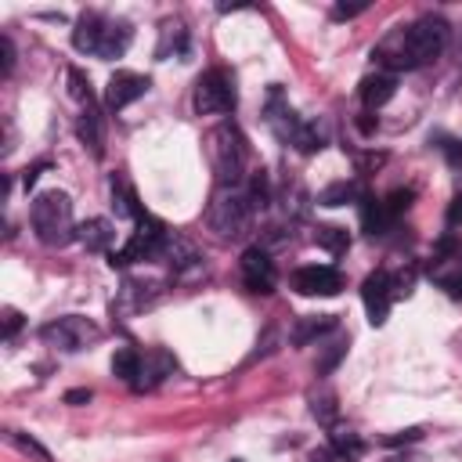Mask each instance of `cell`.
<instances>
[{
    "label": "cell",
    "instance_id": "cell-40",
    "mask_svg": "<svg viewBox=\"0 0 462 462\" xmlns=\"http://www.w3.org/2000/svg\"><path fill=\"white\" fill-rule=\"evenodd\" d=\"M43 170H47V162H36V166H29V170L22 173V184H25V188H32V184H36V177H40Z\"/></svg>",
    "mask_w": 462,
    "mask_h": 462
},
{
    "label": "cell",
    "instance_id": "cell-11",
    "mask_svg": "<svg viewBox=\"0 0 462 462\" xmlns=\"http://www.w3.org/2000/svg\"><path fill=\"white\" fill-rule=\"evenodd\" d=\"M361 303H365L372 325H383V321H386L390 303H393V282H390L386 271H372V274L361 282Z\"/></svg>",
    "mask_w": 462,
    "mask_h": 462
},
{
    "label": "cell",
    "instance_id": "cell-17",
    "mask_svg": "<svg viewBox=\"0 0 462 462\" xmlns=\"http://www.w3.org/2000/svg\"><path fill=\"white\" fill-rule=\"evenodd\" d=\"M397 94V76L393 72H372L361 79V101L365 108H383Z\"/></svg>",
    "mask_w": 462,
    "mask_h": 462
},
{
    "label": "cell",
    "instance_id": "cell-28",
    "mask_svg": "<svg viewBox=\"0 0 462 462\" xmlns=\"http://www.w3.org/2000/svg\"><path fill=\"white\" fill-rule=\"evenodd\" d=\"M292 148H296V152H303V155L321 152V148H325V130H321L318 123H303V126H300V134H296V141H292Z\"/></svg>",
    "mask_w": 462,
    "mask_h": 462
},
{
    "label": "cell",
    "instance_id": "cell-24",
    "mask_svg": "<svg viewBox=\"0 0 462 462\" xmlns=\"http://www.w3.org/2000/svg\"><path fill=\"white\" fill-rule=\"evenodd\" d=\"M354 199H361V188L354 180H336V184L318 191V206H346Z\"/></svg>",
    "mask_w": 462,
    "mask_h": 462
},
{
    "label": "cell",
    "instance_id": "cell-4",
    "mask_svg": "<svg viewBox=\"0 0 462 462\" xmlns=\"http://www.w3.org/2000/svg\"><path fill=\"white\" fill-rule=\"evenodd\" d=\"M249 220H253V202L245 195V184L242 188H217L213 191L209 209H206L209 231H217L220 238H242L249 231Z\"/></svg>",
    "mask_w": 462,
    "mask_h": 462
},
{
    "label": "cell",
    "instance_id": "cell-13",
    "mask_svg": "<svg viewBox=\"0 0 462 462\" xmlns=\"http://www.w3.org/2000/svg\"><path fill=\"white\" fill-rule=\"evenodd\" d=\"M105 29H108V18L105 14L83 11L76 18V29H72V47L83 51V54H97L101 51V40H105Z\"/></svg>",
    "mask_w": 462,
    "mask_h": 462
},
{
    "label": "cell",
    "instance_id": "cell-12",
    "mask_svg": "<svg viewBox=\"0 0 462 462\" xmlns=\"http://www.w3.org/2000/svg\"><path fill=\"white\" fill-rule=\"evenodd\" d=\"M267 126L274 130V137L282 141V144H292L296 141V134H300V126H303V119L282 101V90L274 87L271 90V105H267Z\"/></svg>",
    "mask_w": 462,
    "mask_h": 462
},
{
    "label": "cell",
    "instance_id": "cell-9",
    "mask_svg": "<svg viewBox=\"0 0 462 462\" xmlns=\"http://www.w3.org/2000/svg\"><path fill=\"white\" fill-rule=\"evenodd\" d=\"M238 267H242V282H245L249 292H274V285H278V271H274V260L267 256V249L249 245V249L242 253Z\"/></svg>",
    "mask_w": 462,
    "mask_h": 462
},
{
    "label": "cell",
    "instance_id": "cell-38",
    "mask_svg": "<svg viewBox=\"0 0 462 462\" xmlns=\"http://www.w3.org/2000/svg\"><path fill=\"white\" fill-rule=\"evenodd\" d=\"M18 328H22V314H18L14 307H7V310H4V339H11Z\"/></svg>",
    "mask_w": 462,
    "mask_h": 462
},
{
    "label": "cell",
    "instance_id": "cell-19",
    "mask_svg": "<svg viewBox=\"0 0 462 462\" xmlns=\"http://www.w3.org/2000/svg\"><path fill=\"white\" fill-rule=\"evenodd\" d=\"M332 328H336V318H332V314H307V318L296 321L292 343H296V346H307L310 339H321V336L332 332Z\"/></svg>",
    "mask_w": 462,
    "mask_h": 462
},
{
    "label": "cell",
    "instance_id": "cell-25",
    "mask_svg": "<svg viewBox=\"0 0 462 462\" xmlns=\"http://www.w3.org/2000/svg\"><path fill=\"white\" fill-rule=\"evenodd\" d=\"M310 415H314L321 426H336V415H339V408H336V393H332L328 386L310 393Z\"/></svg>",
    "mask_w": 462,
    "mask_h": 462
},
{
    "label": "cell",
    "instance_id": "cell-32",
    "mask_svg": "<svg viewBox=\"0 0 462 462\" xmlns=\"http://www.w3.org/2000/svg\"><path fill=\"white\" fill-rule=\"evenodd\" d=\"M11 444L22 451V455H32L36 462H51V451L40 444V440H32V437H25V433H11Z\"/></svg>",
    "mask_w": 462,
    "mask_h": 462
},
{
    "label": "cell",
    "instance_id": "cell-3",
    "mask_svg": "<svg viewBox=\"0 0 462 462\" xmlns=\"http://www.w3.org/2000/svg\"><path fill=\"white\" fill-rule=\"evenodd\" d=\"M29 224L36 238L51 249H61L76 238V220H72V199L65 191H40L29 206Z\"/></svg>",
    "mask_w": 462,
    "mask_h": 462
},
{
    "label": "cell",
    "instance_id": "cell-31",
    "mask_svg": "<svg viewBox=\"0 0 462 462\" xmlns=\"http://www.w3.org/2000/svg\"><path fill=\"white\" fill-rule=\"evenodd\" d=\"M69 94L79 101V105H90L94 101V90H90V79L79 72V69H69Z\"/></svg>",
    "mask_w": 462,
    "mask_h": 462
},
{
    "label": "cell",
    "instance_id": "cell-43",
    "mask_svg": "<svg viewBox=\"0 0 462 462\" xmlns=\"http://www.w3.org/2000/svg\"><path fill=\"white\" fill-rule=\"evenodd\" d=\"M235 462H238V458H235Z\"/></svg>",
    "mask_w": 462,
    "mask_h": 462
},
{
    "label": "cell",
    "instance_id": "cell-42",
    "mask_svg": "<svg viewBox=\"0 0 462 462\" xmlns=\"http://www.w3.org/2000/svg\"><path fill=\"white\" fill-rule=\"evenodd\" d=\"M390 462H415V458H390Z\"/></svg>",
    "mask_w": 462,
    "mask_h": 462
},
{
    "label": "cell",
    "instance_id": "cell-5",
    "mask_svg": "<svg viewBox=\"0 0 462 462\" xmlns=\"http://www.w3.org/2000/svg\"><path fill=\"white\" fill-rule=\"evenodd\" d=\"M166 242H170L166 224L159 217H148L144 213L141 220H134V235L126 238V245L119 253H108V263L112 267H126L134 260H159L162 249H166Z\"/></svg>",
    "mask_w": 462,
    "mask_h": 462
},
{
    "label": "cell",
    "instance_id": "cell-6",
    "mask_svg": "<svg viewBox=\"0 0 462 462\" xmlns=\"http://www.w3.org/2000/svg\"><path fill=\"white\" fill-rule=\"evenodd\" d=\"M191 105L199 116H224L238 105V90H235V76L227 69H206L195 79L191 90Z\"/></svg>",
    "mask_w": 462,
    "mask_h": 462
},
{
    "label": "cell",
    "instance_id": "cell-23",
    "mask_svg": "<svg viewBox=\"0 0 462 462\" xmlns=\"http://www.w3.org/2000/svg\"><path fill=\"white\" fill-rule=\"evenodd\" d=\"M112 375L126 386H137V375H141V354L134 346H119L112 354Z\"/></svg>",
    "mask_w": 462,
    "mask_h": 462
},
{
    "label": "cell",
    "instance_id": "cell-33",
    "mask_svg": "<svg viewBox=\"0 0 462 462\" xmlns=\"http://www.w3.org/2000/svg\"><path fill=\"white\" fill-rule=\"evenodd\" d=\"M411 199H415V191H411V188H397V191H390V195L383 199V206H386V213H390V217H397V213H404V209L411 206Z\"/></svg>",
    "mask_w": 462,
    "mask_h": 462
},
{
    "label": "cell",
    "instance_id": "cell-34",
    "mask_svg": "<svg viewBox=\"0 0 462 462\" xmlns=\"http://www.w3.org/2000/svg\"><path fill=\"white\" fill-rule=\"evenodd\" d=\"M422 437V430L419 426H408V430H397V433H386L383 437V444H390V448H397V444H415Z\"/></svg>",
    "mask_w": 462,
    "mask_h": 462
},
{
    "label": "cell",
    "instance_id": "cell-16",
    "mask_svg": "<svg viewBox=\"0 0 462 462\" xmlns=\"http://www.w3.org/2000/svg\"><path fill=\"white\" fill-rule=\"evenodd\" d=\"M173 368H177L173 357H170L162 346H152V350L141 357V375H137V386H134V390H152V386L162 383Z\"/></svg>",
    "mask_w": 462,
    "mask_h": 462
},
{
    "label": "cell",
    "instance_id": "cell-27",
    "mask_svg": "<svg viewBox=\"0 0 462 462\" xmlns=\"http://www.w3.org/2000/svg\"><path fill=\"white\" fill-rule=\"evenodd\" d=\"M314 242H318L321 249H328V253H343V249L350 245V235H346V227H339V224H321V227L314 231Z\"/></svg>",
    "mask_w": 462,
    "mask_h": 462
},
{
    "label": "cell",
    "instance_id": "cell-15",
    "mask_svg": "<svg viewBox=\"0 0 462 462\" xmlns=\"http://www.w3.org/2000/svg\"><path fill=\"white\" fill-rule=\"evenodd\" d=\"M76 238H79V245L90 249V253H108L112 242H116V227H112V220H105V217H90V220H83V224L76 227Z\"/></svg>",
    "mask_w": 462,
    "mask_h": 462
},
{
    "label": "cell",
    "instance_id": "cell-1",
    "mask_svg": "<svg viewBox=\"0 0 462 462\" xmlns=\"http://www.w3.org/2000/svg\"><path fill=\"white\" fill-rule=\"evenodd\" d=\"M448 43H451V25H448V18H440V14H422V18H415L411 25H401V29H393V32H386V36L375 43L372 58H375L379 65H386V72L397 76V72L422 69V65L437 61V58L448 51Z\"/></svg>",
    "mask_w": 462,
    "mask_h": 462
},
{
    "label": "cell",
    "instance_id": "cell-10",
    "mask_svg": "<svg viewBox=\"0 0 462 462\" xmlns=\"http://www.w3.org/2000/svg\"><path fill=\"white\" fill-rule=\"evenodd\" d=\"M289 285L300 292V296H336L343 289V274L336 267H300L292 271Z\"/></svg>",
    "mask_w": 462,
    "mask_h": 462
},
{
    "label": "cell",
    "instance_id": "cell-20",
    "mask_svg": "<svg viewBox=\"0 0 462 462\" xmlns=\"http://www.w3.org/2000/svg\"><path fill=\"white\" fill-rule=\"evenodd\" d=\"M188 51V29L184 22H162L159 29V47H155V58H170V54H184Z\"/></svg>",
    "mask_w": 462,
    "mask_h": 462
},
{
    "label": "cell",
    "instance_id": "cell-37",
    "mask_svg": "<svg viewBox=\"0 0 462 462\" xmlns=\"http://www.w3.org/2000/svg\"><path fill=\"white\" fill-rule=\"evenodd\" d=\"M365 7H368V4H336V7H332V18H336V22H343V18H357Z\"/></svg>",
    "mask_w": 462,
    "mask_h": 462
},
{
    "label": "cell",
    "instance_id": "cell-22",
    "mask_svg": "<svg viewBox=\"0 0 462 462\" xmlns=\"http://www.w3.org/2000/svg\"><path fill=\"white\" fill-rule=\"evenodd\" d=\"M361 224L368 235H386V227L393 224V217L386 213L383 199H372V195H361Z\"/></svg>",
    "mask_w": 462,
    "mask_h": 462
},
{
    "label": "cell",
    "instance_id": "cell-26",
    "mask_svg": "<svg viewBox=\"0 0 462 462\" xmlns=\"http://www.w3.org/2000/svg\"><path fill=\"white\" fill-rule=\"evenodd\" d=\"M328 437H332V444L328 448H336L339 455H346V458H357L361 451H365V444H361V437L354 433V430H346V426H328Z\"/></svg>",
    "mask_w": 462,
    "mask_h": 462
},
{
    "label": "cell",
    "instance_id": "cell-41",
    "mask_svg": "<svg viewBox=\"0 0 462 462\" xmlns=\"http://www.w3.org/2000/svg\"><path fill=\"white\" fill-rule=\"evenodd\" d=\"M90 397H94L90 390H69V393H65V404H87Z\"/></svg>",
    "mask_w": 462,
    "mask_h": 462
},
{
    "label": "cell",
    "instance_id": "cell-7",
    "mask_svg": "<svg viewBox=\"0 0 462 462\" xmlns=\"http://www.w3.org/2000/svg\"><path fill=\"white\" fill-rule=\"evenodd\" d=\"M40 339L61 354H76L83 350L87 343L97 339V325L90 318H79V314H65V318H54L40 328Z\"/></svg>",
    "mask_w": 462,
    "mask_h": 462
},
{
    "label": "cell",
    "instance_id": "cell-8",
    "mask_svg": "<svg viewBox=\"0 0 462 462\" xmlns=\"http://www.w3.org/2000/svg\"><path fill=\"white\" fill-rule=\"evenodd\" d=\"M148 87H152L148 76L130 72V69H119V72H112V79L105 83V108H108V112H123L126 105H134L137 97H144Z\"/></svg>",
    "mask_w": 462,
    "mask_h": 462
},
{
    "label": "cell",
    "instance_id": "cell-30",
    "mask_svg": "<svg viewBox=\"0 0 462 462\" xmlns=\"http://www.w3.org/2000/svg\"><path fill=\"white\" fill-rule=\"evenodd\" d=\"M346 354V336H339V339H332L325 350H321V361H318V375H328L336 365H339V357Z\"/></svg>",
    "mask_w": 462,
    "mask_h": 462
},
{
    "label": "cell",
    "instance_id": "cell-39",
    "mask_svg": "<svg viewBox=\"0 0 462 462\" xmlns=\"http://www.w3.org/2000/svg\"><path fill=\"white\" fill-rule=\"evenodd\" d=\"M462 224V191L451 199V206H448V227H458Z\"/></svg>",
    "mask_w": 462,
    "mask_h": 462
},
{
    "label": "cell",
    "instance_id": "cell-36",
    "mask_svg": "<svg viewBox=\"0 0 462 462\" xmlns=\"http://www.w3.org/2000/svg\"><path fill=\"white\" fill-rule=\"evenodd\" d=\"M307 462H354V458L339 455L336 448H318V451H310V458H307Z\"/></svg>",
    "mask_w": 462,
    "mask_h": 462
},
{
    "label": "cell",
    "instance_id": "cell-29",
    "mask_svg": "<svg viewBox=\"0 0 462 462\" xmlns=\"http://www.w3.org/2000/svg\"><path fill=\"white\" fill-rule=\"evenodd\" d=\"M245 195H249L253 209H263V206L271 202V184H267V173H263V170H260V173H249V180H245Z\"/></svg>",
    "mask_w": 462,
    "mask_h": 462
},
{
    "label": "cell",
    "instance_id": "cell-21",
    "mask_svg": "<svg viewBox=\"0 0 462 462\" xmlns=\"http://www.w3.org/2000/svg\"><path fill=\"white\" fill-rule=\"evenodd\" d=\"M112 209H116V217H126V220H141L144 217V209L137 206L134 188L123 177H112Z\"/></svg>",
    "mask_w": 462,
    "mask_h": 462
},
{
    "label": "cell",
    "instance_id": "cell-18",
    "mask_svg": "<svg viewBox=\"0 0 462 462\" xmlns=\"http://www.w3.org/2000/svg\"><path fill=\"white\" fill-rule=\"evenodd\" d=\"M134 40V29L130 22H119V18H108V29H105V40H101V51L97 58H119Z\"/></svg>",
    "mask_w": 462,
    "mask_h": 462
},
{
    "label": "cell",
    "instance_id": "cell-14",
    "mask_svg": "<svg viewBox=\"0 0 462 462\" xmlns=\"http://www.w3.org/2000/svg\"><path fill=\"white\" fill-rule=\"evenodd\" d=\"M76 134H79V141L90 148V155L94 159H101L105 155V116H101V108L90 101V105H83V112H79V123H76Z\"/></svg>",
    "mask_w": 462,
    "mask_h": 462
},
{
    "label": "cell",
    "instance_id": "cell-35",
    "mask_svg": "<svg viewBox=\"0 0 462 462\" xmlns=\"http://www.w3.org/2000/svg\"><path fill=\"white\" fill-rule=\"evenodd\" d=\"M14 69V43L11 36H0V76H11Z\"/></svg>",
    "mask_w": 462,
    "mask_h": 462
},
{
    "label": "cell",
    "instance_id": "cell-2",
    "mask_svg": "<svg viewBox=\"0 0 462 462\" xmlns=\"http://www.w3.org/2000/svg\"><path fill=\"white\" fill-rule=\"evenodd\" d=\"M209 162H213V173H217V188H242L249 180V141L245 134L231 123V119H220L209 137Z\"/></svg>",
    "mask_w": 462,
    "mask_h": 462
}]
</instances>
